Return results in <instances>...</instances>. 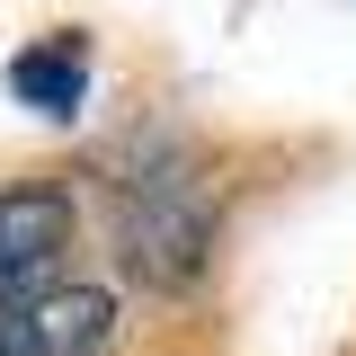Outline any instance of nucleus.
<instances>
[{
	"label": "nucleus",
	"instance_id": "2",
	"mask_svg": "<svg viewBox=\"0 0 356 356\" xmlns=\"http://www.w3.org/2000/svg\"><path fill=\"white\" fill-rule=\"evenodd\" d=\"M63 241H72V196L63 187H9L0 196V321L27 294H44Z\"/></svg>",
	"mask_w": 356,
	"mask_h": 356
},
{
	"label": "nucleus",
	"instance_id": "1",
	"mask_svg": "<svg viewBox=\"0 0 356 356\" xmlns=\"http://www.w3.org/2000/svg\"><path fill=\"white\" fill-rule=\"evenodd\" d=\"M125 267L143 285H196L205 276V250H214V196L187 170H143L125 178Z\"/></svg>",
	"mask_w": 356,
	"mask_h": 356
},
{
	"label": "nucleus",
	"instance_id": "3",
	"mask_svg": "<svg viewBox=\"0 0 356 356\" xmlns=\"http://www.w3.org/2000/svg\"><path fill=\"white\" fill-rule=\"evenodd\" d=\"M116 330V303L98 285H44L0 321V356H98Z\"/></svg>",
	"mask_w": 356,
	"mask_h": 356
},
{
	"label": "nucleus",
	"instance_id": "4",
	"mask_svg": "<svg viewBox=\"0 0 356 356\" xmlns=\"http://www.w3.org/2000/svg\"><path fill=\"white\" fill-rule=\"evenodd\" d=\"M9 89L36 107V116H72L89 98V44L81 36H44V44H27L18 63H9Z\"/></svg>",
	"mask_w": 356,
	"mask_h": 356
}]
</instances>
